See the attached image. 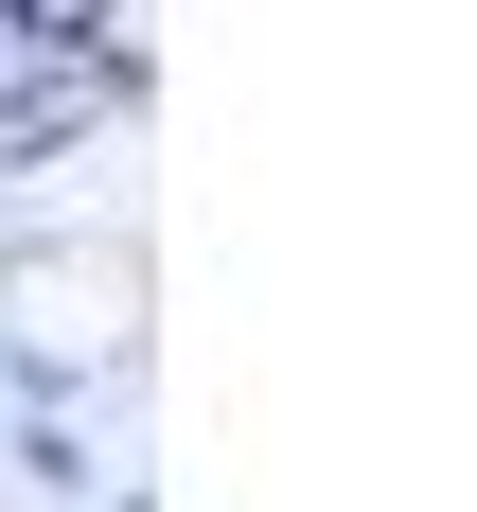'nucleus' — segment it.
Returning <instances> with one entry per match:
<instances>
[{"mask_svg": "<svg viewBox=\"0 0 477 512\" xmlns=\"http://www.w3.org/2000/svg\"><path fill=\"white\" fill-rule=\"evenodd\" d=\"M0 18H36L53 53H89V18H106V0H0Z\"/></svg>", "mask_w": 477, "mask_h": 512, "instance_id": "nucleus-1", "label": "nucleus"}]
</instances>
